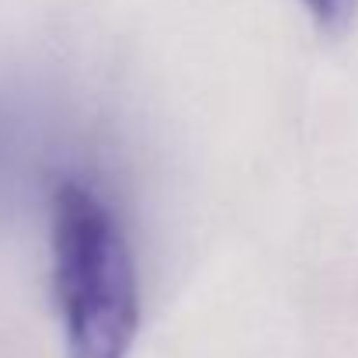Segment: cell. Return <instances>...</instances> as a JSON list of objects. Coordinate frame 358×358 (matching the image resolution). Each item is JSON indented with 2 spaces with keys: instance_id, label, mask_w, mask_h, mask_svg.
<instances>
[{
  "instance_id": "obj_1",
  "label": "cell",
  "mask_w": 358,
  "mask_h": 358,
  "mask_svg": "<svg viewBox=\"0 0 358 358\" xmlns=\"http://www.w3.org/2000/svg\"><path fill=\"white\" fill-rule=\"evenodd\" d=\"M49 247L66 358H129L143 313L139 275L119 213L94 185H56Z\"/></svg>"
},
{
  "instance_id": "obj_2",
  "label": "cell",
  "mask_w": 358,
  "mask_h": 358,
  "mask_svg": "<svg viewBox=\"0 0 358 358\" xmlns=\"http://www.w3.org/2000/svg\"><path fill=\"white\" fill-rule=\"evenodd\" d=\"M303 7L310 10V17H313L324 31L338 35V31H345L348 21L355 17L358 0H303Z\"/></svg>"
}]
</instances>
